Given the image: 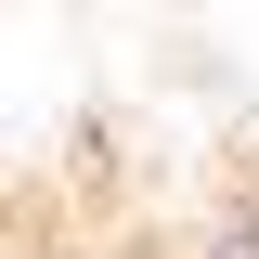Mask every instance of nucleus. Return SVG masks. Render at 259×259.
<instances>
[{
    "mask_svg": "<svg viewBox=\"0 0 259 259\" xmlns=\"http://www.w3.org/2000/svg\"><path fill=\"white\" fill-rule=\"evenodd\" d=\"M194 259H259V221H221V233H207Z\"/></svg>",
    "mask_w": 259,
    "mask_h": 259,
    "instance_id": "f257e3e1",
    "label": "nucleus"
}]
</instances>
